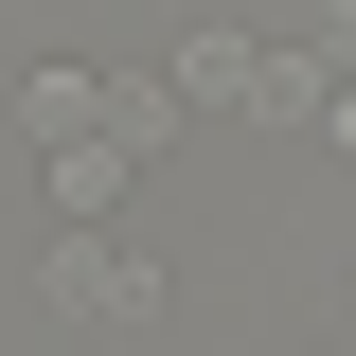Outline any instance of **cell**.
Listing matches in <instances>:
<instances>
[{
    "mask_svg": "<svg viewBox=\"0 0 356 356\" xmlns=\"http://www.w3.org/2000/svg\"><path fill=\"white\" fill-rule=\"evenodd\" d=\"M54 321L72 339H125V321H161V267L125 232H54Z\"/></svg>",
    "mask_w": 356,
    "mask_h": 356,
    "instance_id": "obj_1",
    "label": "cell"
},
{
    "mask_svg": "<svg viewBox=\"0 0 356 356\" xmlns=\"http://www.w3.org/2000/svg\"><path fill=\"white\" fill-rule=\"evenodd\" d=\"M178 107H267V36H178Z\"/></svg>",
    "mask_w": 356,
    "mask_h": 356,
    "instance_id": "obj_2",
    "label": "cell"
},
{
    "mask_svg": "<svg viewBox=\"0 0 356 356\" xmlns=\"http://www.w3.org/2000/svg\"><path fill=\"white\" fill-rule=\"evenodd\" d=\"M321 125H339V143H356V89H339V107H321Z\"/></svg>",
    "mask_w": 356,
    "mask_h": 356,
    "instance_id": "obj_4",
    "label": "cell"
},
{
    "mask_svg": "<svg viewBox=\"0 0 356 356\" xmlns=\"http://www.w3.org/2000/svg\"><path fill=\"white\" fill-rule=\"evenodd\" d=\"M321 36H356V0H321Z\"/></svg>",
    "mask_w": 356,
    "mask_h": 356,
    "instance_id": "obj_3",
    "label": "cell"
}]
</instances>
